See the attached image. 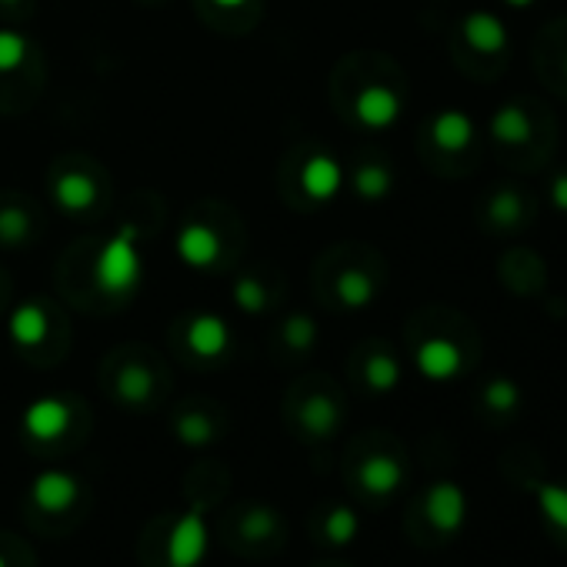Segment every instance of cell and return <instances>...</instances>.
I'll use <instances>...</instances> for the list:
<instances>
[{"instance_id": "6da1fadb", "label": "cell", "mask_w": 567, "mask_h": 567, "mask_svg": "<svg viewBox=\"0 0 567 567\" xmlns=\"http://www.w3.org/2000/svg\"><path fill=\"white\" fill-rule=\"evenodd\" d=\"M507 477L530 494L547 537L567 550V477H544L537 467L524 464V457L507 461Z\"/></svg>"}, {"instance_id": "7a4b0ae2", "label": "cell", "mask_w": 567, "mask_h": 567, "mask_svg": "<svg viewBox=\"0 0 567 567\" xmlns=\"http://www.w3.org/2000/svg\"><path fill=\"white\" fill-rule=\"evenodd\" d=\"M421 527L441 544V540H451L457 537L464 527H467V517H471V501H467V491L451 481V477H441L434 484H427V491L421 494Z\"/></svg>"}, {"instance_id": "3957f363", "label": "cell", "mask_w": 567, "mask_h": 567, "mask_svg": "<svg viewBox=\"0 0 567 567\" xmlns=\"http://www.w3.org/2000/svg\"><path fill=\"white\" fill-rule=\"evenodd\" d=\"M97 284L107 295H127L141 280V254H137V237L134 227H121L117 237H111L97 257Z\"/></svg>"}, {"instance_id": "277c9868", "label": "cell", "mask_w": 567, "mask_h": 567, "mask_svg": "<svg viewBox=\"0 0 567 567\" xmlns=\"http://www.w3.org/2000/svg\"><path fill=\"white\" fill-rule=\"evenodd\" d=\"M210 534H207V520L200 504H194L190 511H184L167 537V567H197L207 554Z\"/></svg>"}, {"instance_id": "5b68a950", "label": "cell", "mask_w": 567, "mask_h": 567, "mask_svg": "<svg viewBox=\"0 0 567 567\" xmlns=\"http://www.w3.org/2000/svg\"><path fill=\"white\" fill-rule=\"evenodd\" d=\"M404 477H408V467H404L401 454H394V451H374L354 471L361 494H368L374 501H391L404 487Z\"/></svg>"}, {"instance_id": "8992f818", "label": "cell", "mask_w": 567, "mask_h": 567, "mask_svg": "<svg viewBox=\"0 0 567 567\" xmlns=\"http://www.w3.org/2000/svg\"><path fill=\"white\" fill-rule=\"evenodd\" d=\"M414 364L427 381H454L464 371V351L451 338H427L417 344Z\"/></svg>"}, {"instance_id": "52a82bcc", "label": "cell", "mask_w": 567, "mask_h": 567, "mask_svg": "<svg viewBox=\"0 0 567 567\" xmlns=\"http://www.w3.org/2000/svg\"><path fill=\"white\" fill-rule=\"evenodd\" d=\"M81 481L68 471H44L31 484V504L44 514H64L78 504Z\"/></svg>"}, {"instance_id": "ba28073f", "label": "cell", "mask_w": 567, "mask_h": 567, "mask_svg": "<svg viewBox=\"0 0 567 567\" xmlns=\"http://www.w3.org/2000/svg\"><path fill=\"white\" fill-rule=\"evenodd\" d=\"M354 117L371 127V131H384L401 117V94L384 87V84H371L358 94L354 101Z\"/></svg>"}, {"instance_id": "9c48e42d", "label": "cell", "mask_w": 567, "mask_h": 567, "mask_svg": "<svg viewBox=\"0 0 567 567\" xmlns=\"http://www.w3.org/2000/svg\"><path fill=\"white\" fill-rule=\"evenodd\" d=\"M71 427V408L61 398H41L24 411V431L34 441H58Z\"/></svg>"}, {"instance_id": "30bf717a", "label": "cell", "mask_w": 567, "mask_h": 567, "mask_svg": "<svg viewBox=\"0 0 567 567\" xmlns=\"http://www.w3.org/2000/svg\"><path fill=\"white\" fill-rule=\"evenodd\" d=\"M461 34H464V41H467L477 54H484V58H501V54L507 51V28H504V21H501L497 14H491V11H474V14H467L464 24H461Z\"/></svg>"}, {"instance_id": "8fae6325", "label": "cell", "mask_w": 567, "mask_h": 567, "mask_svg": "<svg viewBox=\"0 0 567 567\" xmlns=\"http://www.w3.org/2000/svg\"><path fill=\"white\" fill-rule=\"evenodd\" d=\"M187 344L200 358H220L230 348V328L217 315H197L187 328Z\"/></svg>"}, {"instance_id": "7c38bea8", "label": "cell", "mask_w": 567, "mask_h": 567, "mask_svg": "<svg viewBox=\"0 0 567 567\" xmlns=\"http://www.w3.org/2000/svg\"><path fill=\"white\" fill-rule=\"evenodd\" d=\"M344 184V171L331 154H315L305 167H301V187L318 197V200H331Z\"/></svg>"}, {"instance_id": "4fadbf2b", "label": "cell", "mask_w": 567, "mask_h": 567, "mask_svg": "<svg viewBox=\"0 0 567 567\" xmlns=\"http://www.w3.org/2000/svg\"><path fill=\"white\" fill-rule=\"evenodd\" d=\"M177 254L187 267H210L220 254V240L207 224H187L177 234Z\"/></svg>"}, {"instance_id": "5bb4252c", "label": "cell", "mask_w": 567, "mask_h": 567, "mask_svg": "<svg viewBox=\"0 0 567 567\" xmlns=\"http://www.w3.org/2000/svg\"><path fill=\"white\" fill-rule=\"evenodd\" d=\"M431 141L447 151V154H457L464 147H471L474 141V121L464 114V111H441L434 121H431Z\"/></svg>"}, {"instance_id": "9a60e30c", "label": "cell", "mask_w": 567, "mask_h": 567, "mask_svg": "<svg viewBox=\"0 0 567 567\" xmlns=\"http://www.w3.org/2000/svg\"><path fill=\"white\" fill-rule=\"evenodd\" d=\"M520 404H524V394H520V384L514 378H491L481 388V408L494 421L514 417L520 411Z\"/></svg>"}, {"instance_id": "2e32d148", "label": "cell", "mask_w": 567, "mask_h": 567, "mask_svg": "<svg viewBox=\"0 0 567 567\" xmlns=\"http://www.w3.org/2000/svg\"><path fill=\"white\" fill-rule=\"evenodd\" d=\"M8 331H11V341H14V344H21V348H38V344L48 341L51 321H48V315H44L41 305H21V308L11 315V321H8Z\"/></svg>"}, {"instance_id": "e0dca14e", "label": "cell", "mask_w": 567, "mask_h": 567, "mask_svg": "<svg viewBox=\"0 0 567 567\" xmlns=\"http://www.w3.org/2000/svg\"><path fill=\"white\" fill-rule=\"evenodd\" d=\"M97 197V187L87 174L81 171H64L58 181H54V200L68 210V214H81L94 204Z\"/></svg>"}, {"instance_id": "ac0fdd59", "label": "cell", "mask_w": 567, "mask_h": 567, "mask_svg": "<svg viewBox=\"0 0 567 567\" xmlns=\"http://www.w3.org/2000/svg\"><path fill=\"white\" fill-rule=\"evenodd\" d=\"M341 424V408L334 404V398L328 394H315L305 401L301 408V427L311 434V437H331Z\"/></svg>"}, {"instance_id": "d6986e66", "label": "cell", "mask_w": 567, "mask_h": 567, "mask_svg": "<svg viewBox=\"0 0 567 567\" xmlns=\"http://www.w3.org/2000/svg\"><path fill=\"white\" fill-rule=\"evenodd\" d=\"M491 134L497 144H524L530 141V117L520 104H504L491 117Z\"/></svg>"}, {"instance_id": "ffe728a7", "label": "cell", "mask_w": 567, "mask_h": 567, "mask_svg": "<svg viewBox=\"0 0 567 567\" xmlns=\"http://www.w3.org/2000/svg\"><path fill=\"white\" fill-rule=\"evenodd\" d=\"M237 530H240V537L247 544H264V540H270L280 530V517H277V511H270L264 504H254V507H247L240 514Z\"/></svg>"}, {"instance_id": "44dd1931", "label": "cell", "mask_w": 567, "mask_h": 567, "mask_svg": "<svg viewBox=\"0 0 567 567\" xmlns=\"http://www.w3.org/2000/svg\"><path fill=\"white\" fill-rule=\"evenodd\" d=\"M321 530H324L328 544H334V547H348V544H354V540H358V534H361V517H358V511H354V507L338 504V507H331V511H328V517H324Z\"/></svg>"}, {"instance_id": "7402d4cb", "label": "cell", "mask_w": 567, "mask_h": 567, "mask_svg": "<svg viewBox=\"0 0 567 567\" xmlns=\"http://www.w3.org/2000/svg\"><path fill=\"white\" fill-rule=\"evenodd\" d=\"M364 381H368V388L378 391V394L394 391V388L401 384V364H398V358L388 354V351L371 354L368 364H364Z\"/></svg>"}, {"instance_id": "603a6c76", "label": "cell", "mask_w": 567, "mask_h": 567, "mask_svg": "<svg viewBox=\"0 0 567 567\" xmlns=\"http://www.w3.org/2000/svg\"><path fill=\"white\" fill-rule=\"evenodd\" d=\"M391 187H394V174L384 164H364L354 174V190L364 200H381L391 194Z\"/></svg>"}, {"instance_id": "cb8c5ba5", "label": "cell", "mask_w": 567, "mask_h": 567, "mask_svg": "<svg viewBox=\"0 0 567 567\" xmlns=\"http://www.w3.org/2000/svg\"><path fill=\"white\" fill-rule=\"evenodd\" d=\"M151 394H154V378H151L147 368L131 364V368L121 371V378H117V398H121V401H127V404H144V401H151Z\"/></svg>"}, {"instance_id": "d4e9b609", "label": "cell", "mask_w": 567, "mask_h": 567, "mask_svg": "<svg viewBox=\"0 0 567 567\" xmlns=\"http://www.w3.org/2000/svg\"><path fill=\"white\" fill-rule=\"evenodd\" d=\"M338 298L348 308H368L374 301V280L364 270H344L338 280Z\"/></svg>"}, {"instance_id": "484cf974", "label": "cell", "mask_w": 567, "mask_h": 567, "mask_svg": "<svg viewBox=\"0 0 567 567\" xmlns=\"http://www.w3.org/2000/svg\"><path fill=\"white\" fill-rule=\"evenodd\" d=\"M487 217L497 224V227H514L520 224L524 217V200L514 187H501L491 194V204H487Z\"/></svg>"}, {"instance_id": "4316f807", "label": "cell", "mask_w": 567, "mask_h": 567, "mask_svg": "<svg viewBox=\"0 0 567 567\" xmlns=\"http://www.w3.org/2000/svg\"><path fill=\"white\" fill-rule=\"evenodd\" d=\"M174 431H177V441L187 444V447H207L214 441V421L207 414H200V411L181 414Z\"/></svg>"}, {"instance_id": "83f0119b", "label": "cell", "mask_w": 567, "mask_h": 567, "mask_svg": "<svg viewBox=\"0 0 567 567\" xmlns=\"http://www.w3.org/2000/svg\"><path fill=\"white\" fill-rule=\"evenodd\" d=\"M28 61V38L18 31H0V74H11Z\"/></svg>"}, {"instance_id": "f1b7e54d", "label": "cell", "mask_w": 567, "mask_h": 567, "mask_svg": "<svg viewBox=\"0 0 567 567\" xmlns=\"http://www.w3.org/2000/svg\"><path fill=\"white\" fill-rule=\"evenodd\" d=\"M234 305L247 315H260L267 308V288L257 277H240L234 284Z\"/></svg>"}, {"instance_id": "f546056e", "label": "cell", "mask_w": 567, "mask_h": 567, "mask_svg": "<svg viewBox=\"0 0 567 567\" xmlns=\"http://www.w3.org/2000/svg\"><path fill=\"white\" fill-rule=\"evenodd\" d=\"M318 341V324L308 318V315H295L288 324H284V344H288L291 351H311Z\"/></svg>"}, {"instance_id": "4dcf8cb0", "label": "cell", "mask_w": 567, "mask_h": 567, "mask_svg": "<svg viewBox=\"0 0 567 567\" xmlns=\"http://www.w3.org/2000/svg\"><path fill=\"white\" fill-rule=\"evenodd\" d=\"M0 234H4L8 240H24L28 237V217L24 214H0Z\"/></svg>"}, {"instance_id": "1f68e13d", "label": "cell", "mask_w": 567, "mask_h": 567, "mask_svg": "<svg viewBox=\"0 0 567 567\" xmlns=\"http://www.w3.org/2000/svg\"><path fill=\"white\" fill-rule=\"evenodd\" d=\"M550 200L560 214H567V174H557L550 181Z\"/></svg>"}, {"instance_id": "d6a6232c", "label": "cell", "mask_w": 567, "mask_h": 567, "mask_svg": "<svg viewBox=\"0 0 567 567\" xmlns=\"http://www.w3.org/2000/svg\"><path fill=\"white\" fill-rule=\"evenodd\" d=\"M507 8H514V11H527V8H534L537 0H504Z\"/></svg>"}, {"instance_id": "836d02e7", "label": "cell", "mask_w": 567, "mask_h": 567, "mask_svg": "<svg viewBox=\"0 0 567 567\" xmlns=\"http://www.w3.org/2000/svg\"><path fill=\"white\" fill-rule=\"evenodd\" d=\"M214 4H220V8H240V4H247V0H214Z\"/></svg>"}, {"instance_id": "e575fe53", "label": "cell", "mask_w": 567, "mask_h": 567, "mask_svg": "<svg viewBox=\"0 0 567 567\" xmlns=\"http://www.w3.org/2000/svg\"><path fill=\"white\" fill-rule=\"evenodd\" d=\"M4 4H21V0H4Z\"/></svg>"}, {"instance_id": "d590c367", "label": "cell", "mask_w": 567, "mask_h": 567, "mask_svg": "<svg viewBox=\"0 0 567 567\" xmlns=\"http://www.w3.org/2000/svg\"><path fill=\"white\" fill-rule=\"evenodd\" d=\"M0 567H8V564H4V557H0Z\"/></svg>"}, {"instance_id": "8d00e7d4", "label": "cell", "mask_w": 567, "mask_h": 567, "mask_svg": "<svg viewBox=\"0 0 567 567\" xmlns=\"http://www.w3.org/2000/svg\"><path fill=\"white\" fill-rule=\"evenodd\" d=\"M564 68H567V61H564Z\"/></svg>"}]
</instances>
